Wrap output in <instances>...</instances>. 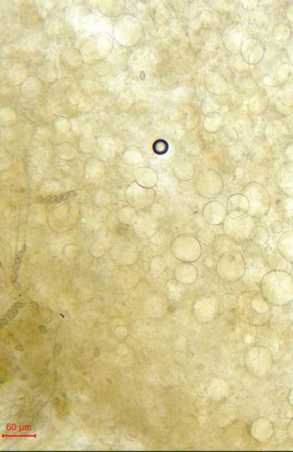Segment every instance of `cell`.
I'll return each mask as SVG.
<instances>
[{"label":"cell","mask_w":293,"mask_h":452,"mask_svg":"<svg viewBox=\"0 0 293 452\" xmlns=\"http://www.w3.org/2000/svg\"><path fill=\"white\" fill-rule=\"evenodd\" d=\"M172 252L178 260L193 263L201 258L202 247L196 236L184 233L176 238L172 246Z\"/></svg>","instance_id":"obj_5"},{"label":"cell","mask_w":293,"mask_h":452,"mask_svg":"<svg viewBox=\"0 0 293 452\" xmlns=\"http://www.w3.org/2000/svg\"><path fill=\"white\" fill-rule=\"evenodd\" d=\"M174 275L178 282L190 286L196 282L199 277V272L192 263L182 262L174 269Z\"/></svg>","instance_id":"obj_12"},{"label":"cell","mask_w":293,"mask_h":452,"mask_svg":"<svg viewBox=\"0 0 293 452\" xmlns=\"http://www.w3.org/2000/svg\"><path fill=\"white\" fill-rule=\"evenodd\" d=\"M250 238L252 242L256 246H264L269 239V232L262 226H256L250 232Z\"/></svg>","instance_id":"obj_14"},{"label":"cell","mask_w":293,"mask_h":452,"mask_svg":"<svg viewBox=\"0 0 293 452\" xmlns=\"http://www.w3.org/2000/svg\"><path fill=\"white\" fill-rule=\"evenodd\" d=\"M250 200V207L247 215L252 218H262L272 208L270 192L262 184L258 182L247 184L241 192Z\"/></svg>","instance_id":"obj_3"},{"label":"cell","mask_w":293,"mask_h":452,"mask_svg":"<svg viewBox=\"0 0 293 452\" xmlns=\"http://www.w3.org/2000/svg\"><path fill=\"white\" fill-rule=\"evenodd\" d=\"M246 262L240 252L233 250L224 253L216 264V272L222 281L234 283L244 278Z\"/></svg>","instance_id":"obj_2"},{"label":"cell","mask_w":293,"mask_h":452,"mask_svg":"<svg viewBox=\"0 0 293 452\" xmlns=\"http://www.w3.org/2000/svg\"><path fill=\"white\" fill-rule=\"evenodd\" d=\"M244 176V170H242L241 168H238L234 170V172H233V177L236 179H241Z\"/></svg>","instance_id":"obj_22"},{"label":"cell","mask_w":293,"mask_h":452,"mask_svg":"<svg viewBox=\"0 0 293 452\" xmlns=\"http://www.w3.org/2000/svg\"><path fill=\"white\" fill-rule=\"evenodd\" d=\"M260 292L270 305H288L293 300L292 277L284 272L270 270L261 278Z\"/></svg>","instance_id":"obj_1"},{"label":"cell","mask_w":293,"mask_h":452,"mask_svg":"<svg viewBox=\"0 0 293 452\" xmlns=\"http://www.w3.org/2000/svg\"><path fill=\"white\" fill-rule=\"evenodd\" d=\"M14 306H15L17 307V308H22V307H24V305L22 304V303H16Z\"/></svg>","instance_id":"obj_29"},{"label":"cell","mask_w":293,"mask_h":452,"mask_svg":"<svg viewBox=\"0 0 293 452\" xmlns=\"http://www.w3.org/2000/svg\"><path fill=\"white\" fill-rule=\"evenodd\" d=\"M25 251H26V246L24 245L23 246V250L17 254L15 259V264H14V275H12V282L14 283V286L17 290L21 289V285L17 281H18V273H20V266H21L22 264V258Z\"/></svg>","instance_id":"obj_18"},{"label":"cell","mask_w":293,"mask_h":452,"mask_svg":"<svg viewBox=\"0 0 293 452\" xmlns=\"http://www.w3.org/2000/svg\"><path fill=\"white\" fill-rule=\"evenodd\" d=\"M76 196H77L76 192L72 190V192H66V194L58 195V196H48L46 199L40 200V201L46 203H58Z\"/></svg>","instance_id":"obj_19"},{"label":"cell","mask_w":293,"mask_h":452,"mask_svg":"<svg viewBox=\"0 0 293 452\" xmlns=\"http://www.w3.org/2000/svg\"><path fill=\"white\" fill-rule=\"evenodd\" d=\"M18 313V308L17 307H16L15 306H12V308H11L10 310H9L7 314H6V318H8V320H12L15 318V316H16Z\"/></svg>","instance_id":"obj_21"},{"label":"cell","mask_w":293,"mask_h":452,"mask_svg":"<svg viewBox=\"0 0 293 452\" xmlns=\"http://www.w3.org/2000/svg\"><path fill=\"white\" fill-rule=\"evenodd\" d=\"M250 207V200L241 193L230 195L226 201V210L230 218H240L246 215Z\"/></svg>","instance_id":"obj_11"},{"label":"cell","mask_w":293,"mask_h":452,"mask_svg":"<svg viewBox=\"0 0 293 452\" xmlns=\"http://www.w3.org/2000/svg\"><path fill=\"white\" fill-rule=\"evenodd\" d=\"M196 193L207 200L216 199L222 193L224 182L220 176L214 170H206L198 174L194 180Z\"/></svg>","instance_id":"obj_6"},{"label":"cell","mask_w":293,"mask_h":452,"mask_svg":"<svg viewBox=\"0 0 293 452\" xmlns=\"http://www.w3.org/2000/svg\"><path fill=\"white\" fill-rule=\"evenodd\" d=\"M195 236L202 245L211 246L216 240L215 232L209 228H202Z\"/></svg>","instance_id":"obj_16"},{"label":"cell","mask_w":293,"mask_h":452,"mask_svg":"<svg viewBox=\"0 0 293 452\" xmlns=\"http://www.w3.org/2000/svg\"><path fill=\"white\" fill-rule=\"evenodd\" d=\"M202 215L208 224L216 226L224 223L228 218V212L223 203L218 201H210L203 208Z\"/></svg>","instance_id":"obj_8"},{"label":"cell","mask_w":293,"mask_h":452,"mask_svg":"<svg viewBox=\"0 0 293 452\" xmlns=\"http://www.w3.org/2000/svg\"><path fill=\"white\" fill-rule=\"evenodd\" d=\"M39 330H40V332L42 334L47 333V329L45 326H40V327H39Z\"/></svg>","instance_id":"obj_27"},{"label":"cell","mask_w":293,"mask_h":452,"mask_svg":"<svg viewBox=\"0 0 293 452\" xmlns=\"http://www.w3.org/2000/svg\"><path fill=\"white\" fill-rule=\"evenodd\" d=\"M203 264H204V267L207 268H212L214 266V259L210 258V256H208V258H204V261H203Z\"/></svg>","instance_id":"obj_23"},{"label":"cell","mask_w":293,"mask_h":452,"mask_svg":"<svg viewBox=\"0 0 293 452\" xmlns=\"http://www.w3.org/2000/svg\"><path fill=\"white\" fill-rule=\"evenodd\" d=\"M288 402L293 407V389L290 392L289 396H288Z\"/></svg>","instance_id":"obj_25"},{"label":"cell","mask_w":293,"mask_h":452,"mask_svg":"<svg viewBox=\"0 0 293 452\" xmlns=\"http://www.w3.org/2000/svg\"><path fill=\"white\" fill-rule=\"evenodd\" d=\"M52 320H53L52 318H47L45 322H46V324H48V322H52Z\"/></svg>","instance_id":"obj_31"},{"label":"cell","mask_w":293,"mask_h":452,"mask_svg":"<svg viewBox=\"0 0 293 452\" xmlns=\"http://www.w3.org/2000/svg\"><path fill=\"white\" fill-rule=\"evenodd\" d=\"M8 320H9L6 318V319H2L1 320H0V326H1L2 328L3 326L7 325V324H8Z\"/></svg>","instance_id":"obj_26"},{"label":"cell","mask_w":293,"mask_h":452,"mask_svg":"<svg viewBox=\"0 0 293 452\" xmlns=\"http://www.w3.org/2000/svg\"><path fill=\"white\" fill-rule=\"evenodd\" d=\"M250 428L245 422L236 420L225 428L223 432V442L230 448H244L250 442Z\"/></svg>","instance_id":"obj_7"},{"label":"cell","mask_w":293,"mask_h":452,"mask_svg":"<svg viewBox=\"0 0 293 452\" xmlns=\"http://www.w3.org/2000/svg\"><path fill=\"white\" fill-rule=\"evenodd\" d=\"M230 392V386L228 381L222 378H212L210 380L206 393L208 396L214 402H220L228 398Z\"/></svg>","instance_id":"obj_13"},{"label":"cell","mask_w":293,"mask_h":452,"mask_svg":"<svg viewBox=\"0 0 293 452\" xmlns=\"http://www.w3.org/2000/svg\"><path fill=\"white\" fill-rule=\"evenodd\" d=\"M16 349L18 350H20V351H24V348L23 347H22V346H16Z\"/></svg>","instance_id":"obj_30"},{"label":"cell","mask_w":293,"mask_h":452,"mask_svg":"<svg viewBox=\"0 0 293 452\" xmlns=\"http://www.w3.org/2000/svg\"><path fill=\"white\" fill-rule=\"evenodd\" d=\"M244 360L247 371L258 378L266 377L274 364L272 351L261 346H253L248 349Z\"/></svg>","instance_id":"obj_4"},{"label":"cell","mask_w":293,"mask_h":452,"mask_svg":"<svg viewBox=\"0 0 293 452\" xmlns=\"http://www.w3.org/2000/svg\"><path fill=\"white\" fill-rule=\"evenodd\" d=\"M94 356H96V357H98L100 356V350L98 348L94 350Z\"/></svg>","instance_id":"obj_28"},{"label":"cell","mask_w":293,"mask_h":452,"mask_svg":"<svg viewBox=\"0 0 293 452\" xmlns=\"http://www.w3.org/2000/svg\"><path fill=\"white\" fill-rule=\"evenodd\" d=\"M288 434L290 437V438L293 440V418L288 424Z\"/></svg>","instance_id":"obj_24"},{"label":"cell","mask_w":293,"mask_h":452,"mask_svg":"<svg viewBox=\"0 0 293 452\" xmlns=\"http://www.w3.org/2000/svg\"><path fill=\"white\" fill-rule=\"evenodd\" d=\"M195 168L190 163H182L181 165L174 168V174L179 180L182 182H188L194 178L195 176Z\"/></svg>","instance_id":"obj_15"},{"label":"cell","mask_w":293,"mask_h":452,"mask_svg":"<svg viewBox=\"0 0 293 452\" xmlns=\"http://www.w3.org/2000/svg\"><path fill=\"white\" fill-rule=\"evenodd\" d=\"M251 437L260 444H268L272 440L275 428L274 424L264 417L256 418L250 426Z\"/></svg>","instance_id":"obj_10"},{"label":"cell","mask_w":293,"mask_h":452,"mask_svg":"<svg viewBox=\"0 0 293 452\" xmlns=\"http://www.w3.org/2000/svg\"><path fill=\"white\" fill-rule=\"evenodd\" d=\"M266 260H267L268 266L270 269H272V270L284 272L283 264L286 261L284 260L283 256L282 255H278L275 253L268 254L267 255Z\"/></svg>","instance_id":"obj_17"},{"label":"cell","mask_w":293,"mask_h":452,"mask_svg":"<svg viewBox=\"0 0 293 452\" xmlns=\"http://www.w3.org/2000/svg\"><path fill=\"white\" fill-rule=\"evenodd\" d=\"M218 307L210 297L198 298L193 305L194 316L198 321L208 322L216 316Z\"/></svg>","instance_id":"obj_9"},{"label":"cell","mask_w":293,"mask_h":452,"mask_svg":"<svg viewBox=\"0 0 293 452\" xmlns=\"http://www.w3.org/2000/svg\"><path fill=\"white\" fill-rule=\"evenodd\" d=\"M283 224L281 222L278 221V220L272 222V224H270V230H272V232L275 233V234L282 232L283 230Z\"/></svg>","instance_id":"obj_20"}]
</instances>
